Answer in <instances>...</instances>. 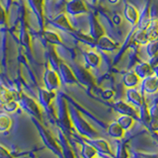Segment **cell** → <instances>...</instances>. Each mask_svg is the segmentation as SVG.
Wrapping results in <instances>:
<instances>
[{
  "label": "cell",
  "mask_w": 158,
  "mask_h": 158,
  "mask_svg": "<svg viewBox=\"0 0 158 158\" xmlns=\"http://www.w3.org/2000/svg\"><path fill=\"white\" fill-rule=\"evenodd\" d=\"M133 71L136 73V75L138 77L142 78V79H144V78H146L148 76L152 75V74H154L152 66L148 62H139V63H137Z\"/></svg>",
  "instance_id": "277c9868"
},
{
  "label": "cell",
  "mask_w": 158,
  "mask_h": 158,
  "mask_svg": "<svg viewBox=\"0 0 158 158\" xmlns=\"http://www.w3.org/2000/svg\"><path fill=\"white\" fill-rule=\"evenodd\" d=\"M146 53L148 57L158 54V42H149L146 44Z\"/></svg>",
  "instance_id": "8fae6325"
},
{
  "label": "cell",
  "mask_w": 158,
  "mask_h": 158,
  "mask_svg": "<svg viewBox=\"0 0 158 158\" xmlns=\"http://www.w3.org/2000/svg\"><path fill=\"white\" fill-rule=\"evenodd\" d=\"M56 25L59 28H62L64 30H71L70 25H69V22L67 21L66 17L64 15H60L59 17H57L56 21Z\"/></svg>",
  "instance_id": "4fadbf2b"
},
{
  "label": "cell",
  "mask_w": 158,
  "mask_h": 158,
  "mask_svg": "<svg viewBox=\"0 0 158 158\" xmlns=\"http://www.w3.org/2000/svg\"><path fill=\"white\" fill-rule=\"evenodd\" d=\"M142 87L144 88L145 91L150 92V93L157 91L158 90V78L154 74L144 78L142 81Z\"/></svg>",
  "instance_id": "52a82bcc"
},
{
  "label": "cell",
  "mask_w": 158,
  "mask_h": 158,
  "mask_svg": "<svg viewBox=\"0 0 158 158\" xmlns=\"http://www.w3.org/2000/svg\"><path fill=\"white\" fill-rule=\"evenodd\" d=\"M84 57H85V61L88 67H91V68H96L99 66L101 61V58L100 56L98 53H96L95 52H87L84 54Z\"/></svg>",
  "instance_id": "ba28073f"
},
{
  "label": "cell",
  "mask_w": 158,
  "mask_h": 158,
  "mask_svg": "<svg viewBox=\"0 0 158 158\" xmlns=\"http://www.w3.org/2000/svg\"><path fill=\"white\" fill-rule=\"evenodd\" d=\"M148 63H149L150 65L152 66V68H154L155 66H157L158 65V54H156V56H152V57H149Z\"/></svg>",
  "instance_id": "9a60e30c"
},
{
  "label": "cell",
  "mask_w": 158,
  "mask_h": 158,
  "mask_svg": "<svg viewBox=\"0 0 158 158\" xmlns=\"http://www.w3.org/2000/svg\"><path fill=\"white\" fill-rule=\"evenodd\" d=\"M97 47L104 52H114L118 48V44L114 42L111 38L104 35L99 40H97Z\"/></svg>",
  "instance_id": "6da1fadb"
},
{
  "label": "cell",
  "mask_w": 158,
  "mask_h": 158,
  "mask_svg": "<svg viewBox=\"0 0 158 158\" xmlns=\"http://www.w3.org/2000/svg\"><path fill=\"white\" fill-rule=\"evenodd\" d=\"M151 23L158 25V3H153L149 6Z\"/></svg>",
  "instance_id": "7c38bea8"
},
{
  "label": "cell",
  "mask_w": 158,
  "mask_h": 158,
  "mask_svg": "<svg viewBox=\"0 0 158 158\" xmlns=\"http://www.w3.org/2000/svg\"><path fill=\"white\" fill-rule=\"evenodd\" d=\"M132 40L137 44H142V46H146V44L149 43L146 30H142V29L135 30V32H133V35H132Z\"/></svg>",
  "instance_id": "9c48e42d"
},
{
  "label": "cell",
  "mask_w": 158,
  "mask_h": 158,
  "mask_svg": "<svg viewBox=\"0 0 158 158\" xmlns=\"http://www.w3.org/2000/svg\"><path fill=\"white\" fill-rule=\"evenodd\" d=\"M139 79L140 78L136 75V73L135 71L127 72L125 75V77H123V83L127 87H135V85H137Z\"/></svg>",
  "instance_id": "30bf717a"
},
{
  "label": "cell",
  "mask_w": 158,
  "mask_h": 158,
  "mask_svg": "<svg viewBox=\"0 0 158 158\" xmlns=\"http://www.w3.org/2000/svg\"><path fill=\"white\" fill-rule=\"evenodd\" d=\"M92 1H93L94 3H98V1H99V0H92Z\"/></svg>",
  "instance_id": "d6986e66"
},
{
  "label": "cell",
  "mask_w": 158,
  "mask_h": 158,
  "mask_svg": "<svg viewBox=\"0 0 158 158\" xmlns=\"http://www.w3.org/2000/svg\"><path fill=\"white\" fill-rule=\"evenodd\" d=\"M104 35H105V31H104L101 24L98 22V20L95 17L92 16L90 18V36L97 41Z\"/></svg>",
  "instance_id": "8992f818"
},
{
  "label": "cell",
  "mask_w": 158,
  "mask_h": 158,
  "mask_svg": "<svg viewBox=\"0 0 158 158\" xmlns=\"http://www.w3.org/2000/svg\"><path fill=\"white\" fill-rule=\"evenodd\" d=\"M46 38L48 39V42L53 43V44H60V39L57 36L56 33L53 32H47L46 33Z\"/></svg>",
  "instance_id": "5bb4252c"
},
{
  "label": "cell",
  "mask_w": 158,
  "mask_h": 158,
  "mask_svg": "<svg viewBox=\"0 0 158 158\" xmlns=\"http://www.w3.org/2000/svg\"><path fill=\"white\" fill-rule=\"evenodd\" d=\"M151 23L150 13H149V6H146L143 8L141 13H139V17H138V21L136 24L137 29L146 30Z\"/></svg>",
  "instance_id": "5b68a950"
},
{
  "label": "cell",
  "mask_w": 158,
  "mask_h": 158,
  "mask_svg": "<svg viewBox=\"0 0 158 158\" xmlns=\"http://www.w3.org/2000/svg\"><path fill=\"white\" fill-rule=\"evenodd\" d=\"M123 15H125V18L132 26H136L138 17H139V12L133 5L127 3L125 5V9H123Z\"/></svg>",
  "instance_id": "3957f363"
},
{
  "label": "cell",
  "mask_w": 158,
  "mask_h": 158,
  "mask_svg": "<svg viewBox=\"0 0 158 158\" xmlns=\"http://www.w3.org/2000/svg\"><path fill=\"white\" fill-rule=\"evenodd\" d=\"M66 10L71 15H79L87 12V7L82 0H71L66 5Z\"/></svg>",
  "instance_id": "7a4b0ae2"
},
{
  "label": "cell",
  "mask_w": 158,
  "mask_h": 158,
  "mask_svg": "<svg viewBox=\"0 0 158 158\" xmlns=\"http://www.w3.org/2000/svg\"><path fill=\"white\" fill-rule=\"evenodd\" d=\"M153 72H154V75L158 78V65L153 68Z\"/></svg>",
  "instance_id": "e0dca14e"
},
{
  "label": "cell",
  "mask_w": 158,
  "mask_h": 158,
  "mask_svg": "<svg viewBox=\"0 0 158 158\" xmlns=\"http://www.w3.org/2000/svg\"><path fill=\"white\" fill-rule=\"evenodd\" d=\"M109 2L112 3V4H116V3L118 2V0H109Z\"/></svg>",
  "instance_id": "ac0fdd59"
},
{
  "label": "cell",
  "mask_w": 158,
  "mask_h": 158,
  "mask_svg": "<svg viewBox=\"0 0 158 158\" xmlns=\"http://www.w3.org/2000/svg\"><path fill=\"white\" fill-rule=\"evenodd\" d=\"M113 21H114V23H115L116 25H120L122 23V17L118 16V15H116V16H114Z\"/></svg>",
  "instance_id": "2e32d148"
}]
</instances>
